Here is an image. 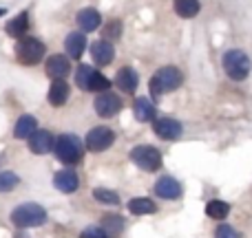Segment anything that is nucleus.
<instances>
[{
  "instance_id": "nucleus-1",
  "label": "nucleus",
  "mask_w": 252,
  "mask_h": 238,
  "mask_svg": "<svg viewBox=\"0 0 252 238\" xmlns=\"http://www.w3.org/2000/svg\"><path fill=\"white\" fill-rule=\"evenodd\" d=\"M184 82V75L175 66H161L151 79V95L153 100H159L164 93H170L175 88H179Z\"/></svg>"
},
{
  "instance_id": "nucleus-2",
  "label": "nucleus",
  "mask_w": 252,
  "mask_h": 238,
  "mask_svg": "<svg viewBox=\"0 0 252 238\" xmlns=\"http://www.w3.org/2000/svg\"><path fill=\"white\" fill-rule=\"evenodd\" d=\"M221 64H223V71L228 73V78L237 79V82L248 78L250 69H252L248 53L241 51V49H230V51H226L221 57Z\"/></svg>"
},
{
  "instance_id": "nucleus-3",
  "label": "nucleus",
  "mask_w": 252,
  "mask_h": 238,
  "mask_svg": "<svg viewBox=\"0 0 252 238\" xmlns=\"http://www.w3.org/2000/svg\"><path fill=\"white\" fill-rule=\"evenodd\" d=\"M11 221H13V225L22 227V230H27V227H40L47 223V212L38 203H25V205H18L11 212Z\"/></svg>"
},
{
  "instance_id": "nucleus-4",
  "label": "nucleus",
  "mask_w": 252,
  "mask_h": 238,
  "mask_svg": "<svg viewBox=\"0 0 252 238\" xmlns=\"http://www.w3.org/2000/svg\"><path fill=\"white\" fill-rule=\"evenodd\" d=\"M53 152H56V157L62 161V163L73 165L82 159L84 148H82V141H80L75 134H60V137L56 139Z\"/></svg>"
},
{
  "instance_id": "nucleus-5",
  "label": "nucleus",
  "mask_w": 252,
  "mask_h": 238,
  "mask_svg": "<svg viewBox=\"0 0 252 238\" xmlns=\"http://www.w3.org/2000/svg\"><path fill=\"white\" fill-rule=\"evenodd\" d=\"M44 53H47V49H44V44L38 38H22L16 44V57L27 66L38 64L44 57Z\"/></svg>"
},
{
  "instance_id": "nucleus-6",
  "label": "nucleus",
  "mask_w": 252,
  "mask_h": 238,
  "mask_svg": "<svg viewBox=\"0 0 252 238\" xmlns=\"http://www.w3.org/2000/svg\"><path fill=\"white\" fill-rule=\"evenodd\" d=\"M130 159L144 172H155V170L161 168V152L153 146H135L130 150Z\"/></svg>"
},
{
  "instance_id": "nucleus-7",
  "label": "nucleus",
  "mask_w": 252,
  "mask_h": 238,
  "mask_svg": "<svg viewBox=\"0 0 252 238\" xmlns=\"http://www.w3.org/2000/svg\"><path fill=\"white\" fill-rule=\"evenodd\" d=\"M115 141V134L111 128H106V126H95L93 130H89L87 134V148L91 152H102L106 150V148H111Z\"/></svg>"
},
{
  "instance_id": "nucleus-8",
  "label": "nucleus",
  "mask_w": 252,
  "mask_h": 238,
  "mask_svg": "<svg viewBox=\"0 0 252 238\" xmlns=\"http://www.w3.org/2000/svg\"><path fill=\"white\" fill-rule=\"evenodd\" d=\"M153 130H155V134L159 139L175 141V139L182 137L184 126L179 124L177 119H173V117H159V119H155V124H153Z\"/></svg>"
},
{
  "instance_id": "nucleus-9",
  "label": "nucleus",
  "mask_w": 252,
  "mask_h": 238,
  "mask_svg": "<svg viewBox=\"0 0 252 238\" xmlns=\"http://www.w3.org/2000/svg\"><path fill=\"white\" fill-rule=\"evenodd\" d=\"M93 106H95V113L100 115V117H113V115H118L120 108H122V100H120L115 93L106 91L95 97V104Z\"/></svg>"
},
{
  "instance_id": "nucleus-10",
  "label": "nucleus",
  "mask_w": 252,
  "mask_h": 238,
  "mask_svg": "<svg viewBox=\"0 0 252 238\" xmlns=\"http://www.w3.org/2000/svg\"><path fill=\"white\" fill-rule=\"evenodd\" d=\"M182 183L173 177H161L159 181L155 183V194L159 199H166V201H173V199H179L182 196Z\"/></svg>"
},
{
  "instance_id": "nucleus-11",
  "label": "nucleus",
  "mask_w": 252,
  "mask_h": 238,
  "mask_svg": "<svg viewBox=\"0 0 252 238\" xmlns=\"http://www.w3.org/2000/svg\"><path fill=\"white\" fill-rule=\"evenodd\" d=\"M53 146H56V141H53L49 130H35L29 137V150L33 155H47V152H51Z\"/></svg>"
},
{
  "instance_id": "nucleus-12",
  "label": "nucleus",
  "mask_w": 252,
  "mask_h": 238,
  "mask_svg": "<svg viewBox=\"0 0 252 238\" xmlns=\"http://www.w3.org/2000/svg\"><path fill=\"white\" fill-rule=\"evenodd\" d=\"M53 185H56L60 192H64V194H73V192L80 187V179L73 170L66 168V170L56 172V177H53Z\"/></svg>"
},
{
  "instance_id": "nucleus-13",
  "label": "nucleus",
  "mask_w": 252,
  "mask_h": 238,
  "mask_svg": "<svg viewBox=\"0 0 252 238\" xmlns=\"http://www.w3.org/2000/svg\"><path fill=\"white\" fill-rule=\"evenodd\" d=\"M75 22L80 25V29H82V31H87V33H93V31L100 29L102 16H100V11H97V9L87 7V9H82V11L75 16Z\"/></svg>"
},
{
  "instance_id": "nucleus-14",
  "label": "nucleus",
  "mask_w": 252,
  "mask_h": 238,
  "mask_svg": "<svg viewBox=\"0 0 252 238\" xmlns=\"http://www.w3.org/2000/svg\"><path fill=\"white\" fill-rule=\"evenodd\" d=\"M71 71V60L66 55H51L47 60V75L53 79H64Z\"/></svg>"
},
{
  "instance_id": "nucleus-15",
  "label": "nucleus",
  "mask_w": 252,
  "mask_h": 238,
  "mask_svg": "<svg viewBox=\"0 0 252 238\" xmlns=\"http://www.w3.org/2000/svg\"><path fill=\"white\" fill-rule=\"evenodd\" d=\"M64 49H66V55L71 57V60H80L84 53V49H87V35L82 33V31H73V33L66 35L64 40Z\"/></svg>"
},
{
  "instance_id": "nucleus-16",
  "label": "nucleus",
  "mask_w": 252,
  "mask_h": 238,
  "mask_svg": "<svg viewBox=\"0 0 252 238\" xmlns=\"http://www.w3.org/2000/svg\"><path fill=\"white\" fill-rule=\"evenodd\" d=\"M115 84H118V88L122 93H135V88L139 84V75L130 66H122L118 71V75H115Z\"/></svg>"
},
{
  "instance_id": "nucleus-17",
  "label": "nucleus",
  "mask_w": 252,
  "mask_h": 238,
  "mask_svg": "<svg viewBox=\"0 0 252 238\" xmlns=\"http://www.w3.org/2000/svg\"><path fill=\"white\" fill-rule=\"evenodd\" d=\"M91 57L97 62V64H102V66L111 64V62H113V57H115L113 44L106 42V40H97V42H93L91 44Z\"/></svg>"
},
{
  "instance_id": "nucleus-18",
  "label": "nucleus",
  "mask_w": 252,
  "mask_h": 238,
  "mask_svg": "<svg viewBox=\"0 0 252 238\" xmlns=\"http://www.w3.org/2000/svg\"><path fill=\"white\" fill-rule=\"evenodd\" d=\"M69 95H71V88L64 79H53L51 88H49V104L51 106H64L69 102Z\"/></svg>"
},
{
  "instance_id": "nucleus-19",
  "label": "nucleus",
  "mask_w": 252,
  "mask_h": 238,
  "mask_svg": "<svg viewBox=\"0 0 252 238\" xmlns=\"http://www.w3.org/2000/svg\"><path fill=\"white\" fill-rule=\"evenodd\" d=\"M35 130H38V119H35L33 115H22V117L16 121L13 137H16V139H29Z\"/></svg>"
},
{
  "instance_id": "nucleus-20",
  "label": "nucleus",
  "mask_w": 252,
  "mask_h": 238,
  "mask_svg": "<svg viewBox=\"0 0 252 238\" xmlns=\"http://www.w3.org/2000/svg\"><path fill=\"white\" fill-rule=\"evenodd\" d=\"M27 29H29V11H20L16 18H11V20L7 22V33L11 35V38H20L27 33Z\"/></svg>"
},
{
  "instance_id": "nucleus-21",
  "label": "nucleus",
  "mask_w": 252,
  "mask_h": 238,
  "mask_svg": "<svg viewBox=\"0 0 252 238\" xmlns=\"http://www.w3.org/2000/svg\"><path fill=\"white\" fill-rule=\"evenodd\" d=\"M128 212L135 214V216H144V214H155L157 205L155 201L146 199V196H135V199L128 201Z\"/></svg>"
},
{
  "instance_id": "nucleus-22",
  "label": "nucleus",
  "mask_w": 252,
  "mask_h": 238,
  "mask_svg": "<svg viewBox=\"0 0 252 238\" xmlns=\"http://www.w3.org/2000/svg\"><path fill=\"white\" fill-rule=\"evenodd\" d=\"M133 113H135V119L137 121H153L155 119V106L153 102H148L146 97H137L133 104Z\"/></svg>"
},
{
  "instance_id": "nucleus-23",
  "label": "nucleus",
  "mask_w": 252,
  "mask_h": 238,
  "mask_svg": "<svg viewBox=\"0 0 252 238\" xmlns=\"http://www.w3.org/2000/svg\"><path fill=\"white\" fill-rule=\"evenodd\" d=\"M175 13H177L179 18H184V20H188V18H195L197 13H199L201 4L199 0H175Z\"/></svg>"
},
{
  "instance_id": "nucleus-24",
  "label": "nucleus",
  "mask_w": 252,
  "mask_h": 238,
  "mask_svg": "<svg viewBox=\"0 0 252 238\" xmlns=\"http://www.w3.org/2000/svg\"><path fill=\"white\" fill-rule=\"evenodd\" d=\"M230 214V205L226 201H219V199H213L206 203V216L208 218H215V221H223V218Z\"/></svg>"
},
{
  "instance_id": "nucleus-25",
  "label": "nucleus",
  "mask_w": 252,
  "mask_h": 238,
  "mask_svg": "<svg viewBox=\"0 0 252 238\" xmlns=\"http://www.w3.org/2000/svg\"><path fill=\"white\" fill-rule=\"evenodd\" d=\"M97 75V71L93 69V66H89V64H82V66H78V71H75V84H78L82 91H89L91 88V82H93V78Z\"/></svg>"
},
{
  "instance_id": "nucleus-26",
  "label": "nucleus",
  "mask_w": 252,
  "mask_h": 238,
  "mask_svg": "<svg viewBox=\"0 0 252 238\" xmlns=\"http://www.w3.org/2000/svg\"><path fill=\"white\" fill-rule=\"evenodd\" d=\"M102 230L109 234V238H115V236L120 234V232L124 230L122 216H115V214H106V216L102 218Z\"/></svg>"
},
{
  "instance_id": "nucleus-27",
  "label": "nucleus",
  "mask_w": 252,
  "mask_h": 238,
  "mask_svg": "<svg viewBox=\"0 0 252 238\" xmlns=\"http://www.w3.org/2000/svg\"><path fill=\"white\" fill-rule=\"evenodd\" d=\"M93 196H95V201H100V203H104V205H118L120 203L118 192L104 190V187H95V190H93Z\"/></svg>"
},
{
  "instance_id": "nucleus-28",
  "label": "nucleus",
  "mask_w": 252,
  "mask_h": 238,
  "mask_svg": "<svg viewBox=\"0 0 252 238\" xmlns=\"http://www.w3.org/2000/svg\"><path fill=\"white\" fill-rule=\"evenodd\" d=\"M20 183L18 174L13 172H0V192H11L13 187Z\"/></svg>"
},
{
  "instance_id": "nucleus-29",
  "label": "nucleus",
  "mask_w": 252,
  "mask_h": 238,
  "mask_svg": "<svg viewBox=\"0 0 252 238\" xmlns=\"http://www.w3.org/2000/svg\"><path fill=\"white\" fill-rule=\"evenodd\" d=\"M120 33H122V22H120V20H113V22H109V26H106V31H104V38H102V40H106V42H111V40L120 38Z\"/></svg>"
},
{
  "instance_id": "nucleus-30",
  "label": "nucleus",
  "mask_w": 252,
  "mask_h": 238,
  "mask_svg": "<svg viewBox=\"0 0 252 238\" xmlns=\"http://www.w3.org/2000/svg\"><path fill=\"white\" fill-rule=\"evenodd\" d=\"M215 238H241V234L230 225H219L215 232Z\"/></svg>"
},
{
  "instance_id": "nucleus-31",
  "label": "nucleus",
  "mask_w": 252,
  "mask_h": 238,
  "mask_svg": "<svg viewBox=\"0 0 252 238\" xmlns=\"http://www.w3.org/2000/svg\"><path fill=\"white\" fill-rule=\"evenodd\" d=\"M80 238H109V234L102 227H87V230H82Z\"/></svg>"
},
{
  "instance_id": "nucleus-32",
  "label": "nucleus",
  "mask_w": 252,
  "mask_h": 238,
  "mask_svg": "<svg viewBox=\"0 0 252 238\" xmlns=\"http://www.w3.org/2000/svg\"><path fill=\"white\" fill-rule=\"evenodd\" d=\"M4 13H7V9H4V7H0V16H4Z\"/></svg>"
}]
</instances>
